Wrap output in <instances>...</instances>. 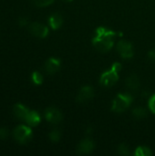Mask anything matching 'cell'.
Masks as SVG:
<instances>
[{"label":"cell","mask_w":155,"mask_h":156,"mask_svg":"<svg viewBox=\"0 0 155 156\" xmlns=\"http://www.w3.org/2000/svg\"><path fill=\"white\" fill-rule=\"evenodd\" d=\"M118 33L104 27H99L95 30L94 37L92 38V44L94 48L100 52L105 53L110 51L114 46L115 37Z\"/></svg>","instance_id":"obj_1"},{"label":"cell","mask_w":155,"mask_h":156,"mask_svg":"<svg viewBox=\"0 0 155 156\" xmlns=\"http://www.w3.org/2000/svg\"><path fill=\"white\" fill-rule=\"evenodd\" d=\"M122 66L120 62H115L112 64L111 69L103 72L100 78V83L101 86L110 88L116 84L119 80V72L122 70Z\"/></svg>","instance_id":"obj_2"},{"label":"cell","mask_w":155,"mask_h":156,"mask_svg":"<svg viewBox=\"0 0 155 156\" xmlns=\"http://www.w3.org/2000/svg\"><path fill=\"white\" fill-rule=\"evenodd\" d=\"M132 101L133 98L130 93H120L112 102L111 111L117 113H122L131 106Z\"/></svg>","instance_id":"obj_3"},{"label":"cell","mask_w":155,"mask_h":156,"mask_svg":"<svg viewBox=\"0 0 155 156\" xmlns=\"http://www.w3.org/2000/svg\"><path fill=\"white\" fill-rule=\"evenodd\" d=\"M14 137L19 144H26L32 138V130L26 125H19L14 131Z\"/></svg>","instance_id":"obj_4"},{"label":"cell","mask_w":155,"mask_h":156,"mask_svg":"<svg viewBox=\"0 0 155 156\" xmlns=\"http://www.w3.org/2000/svg\"><path fill=\"white\" fill-rule=\"evenodd\" d=\"M116 48L120 56L124 59H129L133 57V47L132 43L127 40H119Z\"/></svg>","instance_id":"obj_5"},{"label":"cell","mask_w":155,"mask_h":156,"mask_svg":"<svg viewBox=\"0 0 155 156\" xmlns=\"http://www.w3.org/2000/svg\"><path fill=\"white\" fill-rule=\"evenodd\" d=\"M45 118L48 122L58 124L62 121L63 116L59 110L55 107H49L45 111Z\"/></svg>","instance_id":"obj_6"},{"label":"cell","mask_w":155,"mask_h":156,"mask_svg":"<svg viewBox=\"0 0 155 156\" xmlns=\"http://www.w3.org/2000/svg\"><path fill=\"white\" fill-rule=\"evenodd\" d=\"M29 31L32 35L39 38H45L48 35V28L41 23H32L29 27Z\"/></svg>","instance_id":"obj_7"},{"label":"cell","mask_w":155,"mask_h":156,"mask_svg":"<svg viewBox=\"0 0 155 156\" xmlns=\"http://www.w3.org/2000/svg\"><path fill=\"white\" fill-rule=\"evenodd\" d=\"M94 97V90L90 86H84L82 87L77 96V101L79 103H85L92 100Z\"/></svg>","instance_id":"obj_8"},{"label":"cell","mask_w":155,"mask_h":156,"mask_svg":"<svg viewBox=\"0 0 155 156\" xmlns=\"http://www.w3.org/2000/svg\"><path fill=\"white\" fill-rule=\"evenodd\" d=\"M94 142L90 138H86L79 144L77 147V152L79 154H89L94 150Z\"/></svg>","instance_id":"obj_9"},{"label":"cell","mask_w":155,"mask_h":156,"mask_svg":"<svg viewBox=\"0 0 155 156\" xmlns=\"http://www.w3.org/2000/svg\"><path fill=\"white\" fill-rule=\"evenodd\" d=\"M60 69V60L57 58H50L45 63V70L48 74H55Z\"/></svg>","instance_id":"obj_10"},{"label":"cell","mask_w":155,"mask_h":156,"mask_svg":"<svg viewBox=\"0 0 155 156\" xmlns=\"http://www.w3.org/2000/svg\"><path fill=\"white\" fill-rule=\"evenodd\" d=\"M40 121H41L40 115L36 111H29L25 119V122L27 123V125L31 126V127L37 126L40 123Z\"/></svg>","instance_id":"obj_11"},{"label":"cell","mask_w":155,"mask_h":156,"mask_svg":"<svg viewBox=\"0 0 155 156\" xmlns=\"http://www.w3.org/2000/svg\"><path fill=\"white\" fill-rule=\"evenodd\" d=\"M29 111L30 110L28 108H26L25 105H23L21 103L16 104L14 106V109H13V112H14L15 116L17 119L21 120V121H25V119H26V115H27V113H28Z\"/></svg>","instance_id":"obj_12"},{"label":"cell","mask_w":155,"mask_h":156,"mask_svg":"<svg viewBox=\"0 0 155 156\" xmlns=\"http://www.w3.org/2000/svg\"><path fill=\"white\" fill-rule=\"evenodd\" d=\"M48 24L50 26V27L54 30L58 29L62 24H63V17L60 14L58 13H54L52 14L49 18H48Z\"/></svg>","instance_id":"obj_13"},{"label":"cell","mask_w":155,"mask_h":156,"mask_svg":"<svg viewBox=\"0 0 155 156\" xmlns=\"http://www.w3.org/2000/svg\"><path fill=\"white\" fill-rule=\"evenodd\" d=\"M125 83H126V86L132 90H137L140 88V80H139L138 76L135 74L130 75L126 79Z\"/></svg>","instance_id":"obj_14"},{"label":"cell","mask_w":155,"mask_h":156,"mask_svg":"<svg viewBox=\"0 0 155 156\" xmlns=\"http://www.w3.org/2000/svg\"><path fill=\"white\" fill-rule=\"evenodd\" d=\"M132 115L134 116V118L142 120L147 116V111L143 107H136L132 110Z\"/></svg>","instance_id":"obj_15"},{"label":"cell","mask_w":155,"mask_h":156,"mask_svg":"<svg viewBox=\"0 0 155 156\" xmlns=\"http://www.w3.org/2000/svg\"><path fill=\"white\" fill-rule=\"evenodd\" d=\"M134 155L135 156H151L153 155V152L151 151L150 148L146 147V146H140L138 148H136L135 152H134Z\"/></svg>","instance_id":"obj_16"},{"label":"cell","mask_w":155,"mask_h":156,"mask_svg":"<svg viewBox=\"0 0 155 156\" xmlns=\"http://www.w3.org/2000/svg\"><path fill=\"white\" fill-rule=\"evenodd\" d=\"M31 80L33 81L34 84L36 85H41L43 83V80H44V78H43V75L38 72V71H34L31 75Z\"/></svg>","instance_id":"obj_17"},{"label":"cell","mask_w":155,"mask_h":156,"mask_svg":"<svg viewBox=\"0 0 155 156\" xmlns=\"http://www.w3.org/2000/svg\"><path fill=\"white\" fill-rule=\"evenodd\" d=\"M60 138H61V133H60L59 130L55 129L52 132H50V133H49V139H50L51 142L58 143L60 140Z\"/></svg>","instance_id":"obj_18"},{"label":"cell","mask_w":155,"mask_h":156,"mask_svg":"<svg viewBox=\"0 0 155 156\" xmlns=\"http://www.w3.org/2000/svg\"><path fill=\"white\" fill-rule=\"evenodd\" d=\"M117 153L120 154V155H129L130 154V149L128 147L127 144H122L118 146V149H117Z\"/></svg>","instance_id":"obj_19"},{"label":"cell","mask_w":155,"mask_h":156,"mask_svg":"<svg viewBox=\"0 0 155 156\" xmlns=\"http://www.w3.org/2000/svg\"><path fill=\"white\" fill-rule=\"evenodd\" d=\"M33 2L38 7H45L50 5L54 2V0H33Z\"/></svg>","instance_id":"obj_20"},{"label":"cell","mask_w":155,"mask_h":156,"mask_svg":"<svg viewBox=\"0 0 155 156\" xmlns=\"http://www.w3.org/2000/svg\"><path fill=\"white\" fill-rule=\"evenodd\" d=\"M148 105H149L150 111H151L153 113H154L155 114V94L154 95H153V96L150 98L149 102H148Z\"/></svg>","instance_id":"obj_21"},{"label":"cell","mask_w":155,"mask_h":156,"mask_svg":"<svg viewBox=\"0 0 155 156\" xmlns=\"http://www.w3.org/2000/svg\"><path fill=\"white\" fill-rule=\"evenodd\" d=\"M8 131L7 129L5 128H0V139L1 140H4V139H6L7 136H8Z\"/></svg>","instance_id":"obj_22"},{"label":"cell","mask_w":155,"mask_h":156,"mask_svg":"<svg viewBox=\"0 0 155 156\" xmlns=\"http://www.w3.org/2000/svg\"><path fill=\"white\" fill-rule=\"evenodd\" d=\"M149 58L153 60H155V48L149 52Z\"/></svg>","instance_id":"obj_23"},{"label":"cell","mask_w":155,"mask_h":156,"mask_svg":"<svg viewBox=\"0 0 155 156\" xmlns=\"http://www.w3.org/2000/svg\"><path fill=\"white\" fill-rule=\"evenodd\" d=\"M19 24H20L21 26H25V25L27 24V20L25 19V18H21V19L19 20Z\"/></svg>","instance_id":"obj_24"},{"label":"cell","mask_w":155,"mask_h":156,"mask_svg":"<svg viewBox=\"0 0 155 156\" xmlns=\"http://www.w3.org/2000/svg\"><path fill=\"white\" fill-rule=\"evenodd\" d=\"M63 2H66V3H69V2H71L72 0H62Z\"/></svg>","instance_id":"obj_25"}]
</instances>
